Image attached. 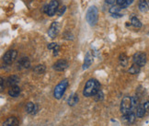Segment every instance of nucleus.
I'll use <instances>...</instances> for the list:
<instances>
[{
	"mask_svg": "<svg viewBox=\"0 0 149 126\" xmlns=\"http://www.w3.org/2000/svg\"><path fill=\"white\" fill-rule=\"evenodd\" d=\"M139 106L138 98L135 96L134 97H124L121 102V111L123 114L134 112Z\"/></svg>",
	"mask_w": 149,
	"mask_h": 126,
	"instance_id": "f257e3e1",
	"label": "nucleus"
},
{
	"mask_svg": "<svg viewBox=\"0 0 149 126\" xmlns=\"http://www.w3.org/2000/svg\"><path fill=\"white\" fill-rule=\"evenodd\" d=\"M100 90V84L96 79H89L86 83L83 90V95L85 97H94Z\"/></svg>",
	"mask_w": 149,
	"mask_h": 126,
	"instance_id": "f03ea898",
	"label": "nucleus"
},
{
	"mask_svg": "<svg viewBox=\"0 0 149 126\" xmlns=\"http://www.w3.org/2000/svg\"><path fill=\"white\" fill-rule=\"evenodd\" d=\"M86 19L90 26H95L99 19V11L95 6H91L88 8L87 14H86Z\"/></svg>",
	"mask_w": 149,
	"mask_h": 126,
	"instance_id": "7ed1b4c3",
	"label": "nucleus"
},
{
	"mask_svg": "<svg viewBox=\"0 0 149 126\" xmlns=\"http://www.w3.org/2000/svg\"><path fill=\"white\" fill-rule=\"evenodd\" d=\"M67 87H68V80L67 79L62 80V81L58 85H57L55 87V88H54V98L57 99V100H60L63 97V95L65 94Z\"/></svg>",
	"mask_w": 149,
	"mask_h": 126,
	"instance_id": "20e7f679",
	"label": "nucleus"
},
{
	"mask_svg": "<svg viewBox=\"0 0 149 126\" xmlns=\"http://www.w3.org/2000/svg\"><path fill=\"white\" fill-rule=\"evenodd\" d=\"M58 6H59V2L57 0H52V1L46 5L43 8L44 13H46L48 16L50 17H53L54 15H55V13L57 12L58 10Z\"/></svg>",
	"mask_w": 149,
	"mask_h": 126,
	"instance_id": "39448f33",
	"label": "nucleus"
},
{
	"mask_svg": "<svg viewBox=\"0 0 149 126\" xmlns=\"http://www.w3.org/2000/svg\"><path fill=\"white\" fill-rule=\"evenodd\" d=\"M134 64L138 65L140 67L144 66L146 64V54L143 52H137L133 57Z\"/></svg>",
	"mask_w": 149,
	"mask_h": 126,
	"instance_id": "423d86ee",
	"label": "nucleus"
},
{
	"mask_svg": "<svg viewBox=\"0 0 149 126\" xmlns=\"http://www.w3.org/2000/svg\"><path fill=\"white\" fill-rule=\"evenodd\" d=\"M149 111V101H146L136 109V117L143 118Z\"/></svg>",
	"mask_w": 149,
	"mask_h": 126,
	"instance_id": "0eeeda50",
	"label": "nucleus"
},
{
	"mask_svg": "<svg viewBox=\"0 0 149 126\" xmlns=\"http://www.w3.org/2000/svg\"><path fill=\"white\" fill-rule=\"evenodd\" d=\"M17 55H18V53H17L16 50L8 51L7 53L5 54L4 57H3V61L5 62V64L10 65V64H12V63L14 62Z\"/></svg>",
	"mask_w": 149,
	"mask_h": 126,
	"instance_id": "6e6552de",
	"label": "nucleus"
},
{
	"mask_svg": "<svg viewBox=\"0 0 149 126\" xmlns=\"http://www.w3.org/2000/svg\"><path fill=\"white\" fill-rule=\"evenodd\" d=\"M135 118H136V114H134V112L123 114L122 116V123L126 125L133 124L135 121Z\"/></svg>",
	"mask_w": 149,
	"mask_h": 126,
	"instance_id": "1a4fd4ad",
	"label": "nucleus"
},
{
	"mask_svg": "<svg viewBox=\"0 0 149 126\" xmlns=\"http://www.w3.org/2000/svg\"><path fill=\"white\" fill-rule=\"evenodd\" d=\"M59 29H60V26H59L58 22H57V21L53 22V23L51 24V26L49 28V31H48L49 37L52 38V39H54L57 34H58V32H59Z\"/></svg>",
	"mask_w": 149,
	"mask_h": 126,
	"instance_id": "9d476101",
	"label": "nucleus"
},
{
	"mask_svg": "<svg viewBox=\"0 0 149 126\" xmlns=\"http://www.w3.org/2000/svg\"><path fill=\"white\" fill-rule=\"evenodd\" d=\"M67 67H68V63H67V61H65L64 59L58 60L54 65V69L55 71H58V72L65 70Z\"/></svg>",
	"mask_w": 149,
	"mask_h": 126,
	"instance_id": "9b49d317",
	"label": "nucleus"
},
{
	"mask_svg": "<svg viewBox=\"0 0 149 126\" xmlns=\"http://www.w3.org/2000/svg\"><path fill=\"white\" fill-rule=\"evenodd\" d=\"M17 65H18L19 69H25V68H29L31 66V62L28 57H22L18 61Z\"/></svg>",
	"mask_w": 149,
	"mask_h": 126,
	"instance_id": "f8f14e48",
	"label": "nucleus"
},
{
	"mask_svg": "<svg viewBox=\"0 0 149 126\" xmlns=\"http://www.w3.org/2000/svg\"><path fill=\"white\" fill-rule=\"evenodd\" d=\"M92 63H93V54H91V52H88V54H86V57H85V61H84V65H83V70L88 69Z\"/></svg>",
	"mask_w": 149,
	"mask_h": 126,
	"instance_id": "ddd939ff",
	"label": "nucleus"
},
{
	"mask_svg": "<svg viewBox=\"0 0 149 126\" xmlns=\"http://www.w3.org/2000/svg\"><path fill=\"white\" fill-rule=\"evenodd\" d=\"M19 82V77L18 76H16V75L10 76L7 79L8 86H9V87H14V86H17Z\"/></svg>",
	"mask_w": 149,
	"mask_h": 126,
	"instance_id": "4468645a",
	"label": "nucleus"
},
{
	"mask_svg": "<svg viewBox=\"0 0 149 126\" xmlns=\"http://www.w3.org/2000/svg\"><path fill=\"white\" fill-rule=\"evenodd\" d=\"M3 126H19V120L16 117H10L4 122Z\"/></svg>",
	"mask_w": 149,
	"mask_h": 126,
	"instance_id": "2eb2a0df",
	"label": "nucleus"
},
{
	"mask_svg": "<svg viewBox=\"0 0 149 126\" xmlns=\"http://www.w3.org/2000/svg\"><path fill=\"white\" fill-rule=\"evenodd\" d=\"M26 112L29 114H35L37 111V105L32 102H29L26 105Z\"/></svg>",
	"mask_w": 149,
	"mask_h": 126,
	"instance_id": "dca6fc26",
	"label": "nucleus"
},
{
	"mask_svg": "<svg viewBox=\"0 0 149 126\" xmlns=\"http://www.w3.org/2000/svg\"><path fill=\"white\" fill-rule=\"evenodd\" d=\"M20 94V88L19 86H14V87H10L9 90H8V95L13 97V98H16V97L19 96Z\"/></svg>",
	"mask_w": 149,
	"mask_h": 126,
	"instance_id": "f3484780",
	"label": "nucleus"
},
{
	"mask_svg": "<svg viewBox=\"0 0 149 126\" xmlns=\"http://www.w3.org/2000/svg\"><path fill=\"white\" fill-rule=\"evenodd\" d=\"M48 49L53 51V53H54V56H56L57 54H59V51H60L59 45L57 44V43H55V42L49 43V44H48Z\"/></svg>",
	"mask_w": 149,
	"mask_h": 126,
	"instance_id": "a211bd4d",
	"label": "nucleus"
},
{
	"mask_svg": "<svg viewBox=\"0 0 149 126\" xmlns=\"http://www.w3.org/2000/svg\"><path fill=\"white\" fill-rule=\"evenodd\" d=\"M78 102V96L77 94H72L69 96V98L67 100V103L69 104L70 106H74Z\"/></svg>",
	"mask_w": 149,
	"mask_h": 126,
	"instance_id": "6ab92c4d",
	"label": "nucleus"
},
{
	"mask_svg": "<svg viewBox=\"0 0 149 126\" xmlns=\"http://www.w3.org/2000/svg\"><path fill=\"white\" fill-rule=\"evenodd\" d=\"M138 7H139L140 11H142V12H146L148 10V3L146 1V0H140Z\"/></svg>",
	"mask_w": 149,
	"mask_h": 126,
	"instance_id": "aec40b11",
	"label": "nucleus"
},
{
	"mask_svg": "<svg viewBox=\"0 0 149 126\" xmlns=\"http://www.w3.org/2000/svg\"><path fill=\"white\" fill-rule=\"evenodd\" d=\"M140 66L138 65H136V64H134L133 65H132L130 68H129V70L128 72L130 74H132V75H136V74H138L140 72Z\"/></svg>",
	"mask_w": 149,
	"mask_h": 126,
	"instance_id": "412c9836",
	"label": "nucleus"
},
{
	"mask_svg": "<svg viewBox=\"0 0 149 126\" xmlns=\"http://www.w3.org/2000/svg\"><path fill=\"white\" fill-rule=\"evenodd\" d=\"M45 70H46V67H45L44 65H39L34 68L33 72L38 74V75H41V74H43L45 72Z\"/></svg>",
	"mask_w": 149,
	"mask_h": 126,
	"instance_id": "4be33fe9",
	"label": "nucleus"
},
{
	"mask_svg": "<svg viewBox=\"0 0 149 126\" xmlns=\"http://www.w3.org/2000/svg\"><path fill=\"white\" fill-rule=\"evenodd\" d=\"M131 23L134 27L135 28H141L142 27V23L141 21L136 18V17H133V18L131 19Z\"/></svg>",
	"mask_w": 149,
	"mask_h": 126,
	"instance_id": "5701e85b",
	"label": "nucleus"
},
{
	"mask_svg": "<svg viewBox=\"0 0 149 126\" xmlns=\"http://www.w3.org/2000/svg\"><path fill=\"white\" fill-rule=\"evenodd\" d=\"M121 9H122V8L119 7V6H113V7H111L110 9H109V12H110L111 15H113V14H116V13H120Z\"/></svg>",
	"mask_w": 149,
	"mask_h": 126,
	"instance_id": "b1692460",
	"label": "nucleus"
},
{
	"mask_svg": "<svg viewBox=\"0 0 149 126\" xmlns=\"http://www.w3.org/2000/svg\"><path fill=\"white\" fill-rule=\"evenodd\" d=\"M120 64H121L123 66H126L128 64V59L127 57H126L125 54H121L120 56Z\"/></svg>",
	"mask_w": 149,
	"mask_h": 126,
	"instance_id": "393cba45",
	"label": "nucleus"
},
{
	"mask_svg": "<svg viewBox=\"0 0 149 126\" xmlns=\"http://www.w3.org/2000/svg\"><path fill=\"white\" fill-rule=\"evenodd\" d=\"M94 98H95V100H96V101L102 100H103V93H102V91L100 90L99 92L94 96Z\"/></svg>",
	"mask_w": 149,
	"mask_h": 126,
	"instance_id": "a878e982",
	"label": "nucleus"
},
{
	"mask_svg": "<svg viewBox=\"0 0 149 126\" xmlns=\"http://www.w3.org/2000/svg\"><path fill=\"white\" fill-rule=\"evenodd\" d=\"M65 10H66V7H65V6H63V7L58 8V10H57L56 13L58 16H62V15H64V13L65 12Z\"/></svg>",
	"mask_w": 149,
	"mask_h": 126,
	"instance_id": "bb28decb",
	"label": "nucleus"
},
{
	"mask_svg": "<svg viewBox=\"0 0 149 126\" xmlns=\"http://www.w3.org/2000/svg\"><path fill=\"white\" fill-rule=\"evenodd\" d=\"M134 2V0H125V3L123 4V6L122 7V8H126L127 7H129L130 5H132Z\"/></svg>",
	"mask_w": 149,
	"mask_h": 126,
	"instance_id": "cd10ccee",
	"label": "nucleus"
},
{
	"mask_svg": "<svg viewBox=\"0 0 149 126\" xmlns=\"http://www.w3.org/2000/svg\"><path fill=\"white\" fill-rule=\"evenodd\" d=\"M125 3V0H116V4L117 6H119V7H123V4Z\"/></svg>",
	"mask_w": 149,
	"mask_h": 126,
	"instance_id": "c85d7f7f",
	"label": "nucleus"
},
{
	"mask_svg": "<svg viewBox=\"0 0 149 126\" xmlns=\"http://www.w3.org/2000/svg\"><path fill=\"white\" fill-rule=\"evenodd\" d=\"M111 16L113 17V18H115V19H119V18H122L123 15L122 13H116V14H113Z\"/></svg>",
	"mask_w": 149,
	"mask_h": 126,
	"instance_id": "c756f323",
	"label": "nucleus"
},
{
	"mask_svg": "<svg viewBox=\"0 0 149 126\" xmlns=\"http://www.w3.org/2000/svg\"><path fill=\"white\" fill-rule=\"evenodd\" d=\"M105 1L109 5H113L114 3H116V0H105Z\"/></svg>",
	"mask_w": 149,
	"mask_h": 126,
	"instance_id": "7c9ffc66",
	"label": "nucleus"
},
{
	"mask_svg": "<svg viewBox=\"0 0 149 126\" xmlns=\"http://www.w3.org/2000/svg\"><path fill=\"white\" fill-rule=\"evenodd\" d=\"M0 82H1V91L4 89V79L1 77V78H0Z\"/></svg>",
	"mask_w": 149,
	"mask_h": 126,
	"instance_id": "2f4dec72",
	"label": "nucleus"
},
{
	"mask_svg": "<svg viewBox=\"0 0 149 126\" xmlns=\"http://www.w3.org/2000/svg\"><path fill=\"white\" fill-rule=\"evenodd\" d=\"M148 3H149V0H148Z\"/></svg>",
	"mask_w": 149,
	"mask_h": 126,
	"instance_id": "473e14b6",
	"label": "nucleus"
}]
</instances>
